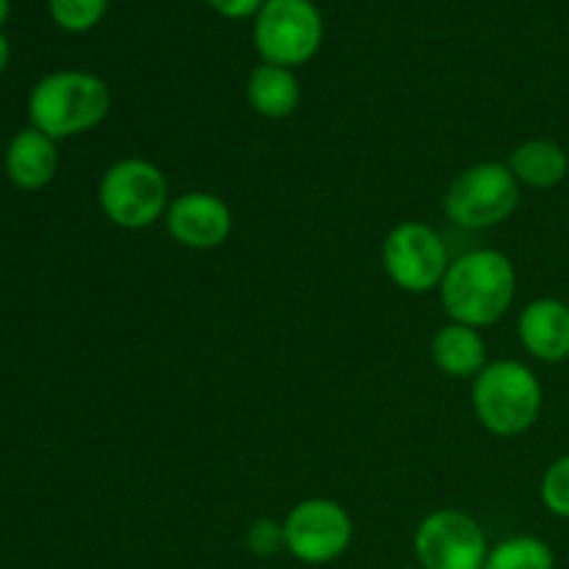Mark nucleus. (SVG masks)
<instances>
[{"label": "nucleus", "mask_w": 569, "mask_h": 569, "mask_svg": "<svg viewBox=\"0 0 569 569\" xmlns=\"http://www.w3.org/2000/svg\"><path fill=\"white\" fill-rule=\"evenodd\" d=\"M517 295L515 261L492 248L467 250L450 261L439 287L445 315L450 322L489 328L503 320Z\"/></svg>", "instance_id": "nucleus-1"}, {"label": "nucleus", "mask_w": 569, "mask_h": 569, "mask_svg": "<svg viewBox=\"0 0 569 569\" xmlns=\"http://www.w3.org/2000/svg\"><path fill=\"white\" fill-rule=\"evenodd\" d=\"M111 89L87 70H59L37 81L28 98L31 126L50 139H72L92 131L109 117Z\"/></svg>", "instance_id": "nucleus-2"}, {"label": "nucleus", "mask_w": 569, "mask_h": 569, "mask_svg": "<svg viewBox=\"0 0 569 569\" xmlns=\"http://www.w3.org/2000/svg\"><path fill=\"white\" fill-rule=\"evenodd\" d=\"M542 383L537 372L517 359L489 361L472 378V411L495 437H520L542 415Z\"/></svg>", "instance_id": "nucleus-3"}, {"label": "nucleus", "mask_w": 569, "mask_h": 569, "mask_svg": "<svg viewBox=\"0 0 569 569\" xmlns=\"http://www.w3.org/2000/svg\"><path fill=\"white\" fill-rule=\"evenodd\" d=\"M170 200V183L161 167L139 156L117 159L100 176V211L122 231H144L153 222L164 220Z\"/></svg>", "instance_id": "nucleus-4"}, {"label": "nucleus", "mask_w": 569, "mask_h": 569, "mask_svg": "<svg viewBox=\"0 0 569 569\" xmlns=\"http://www.w3.org/2000/svg\"><path fill=\"white\" fill-rule=\"evenodd\" d=\"M520 183L503 161H481L450 181L442 209L450 222L470 231H483L509 220L520 206Z\"/></svg>", "instance_id": "nucleus-5"}, {"label": "nucleus", "mask_w": 569, "mask_h": 569, "mask_svg": "<svg viewBox=\"0 0 569 569\" xmlns=\"http://www.w3.org/2000/svg\"><path fill=\"white\" fill-rule=\"evenodd\" d=\"M253 44L261 61L278 67L306 64L322 44V14L311 0H264L256 14Z\"/></svg>", "instance_id": "nucleus-6"}, {"label": "nucleus", "mask_w": 569, "mask_h": 569, "mask_svg": "<svg viewBox=\"0 0 569 569\" xmlns=\"http://www.w3.org/2000/svg\"><path fill=\"white\" fill-rule=\"evenodd\" d=\"M450 261L453 259L448 253V244L442 242L437 228L426 226V222H398L383 237V272L395 287L409 295H426L442 287Z\"/></svg>", "instance_id": "nucleus-7"}, {"label": "nucleus", "mask_w": 569, "mask_h": 569, "mask_svg": "<svg viewBox=\"0 0 569 569\" xmlns=\"http://www.w3.org/2000/svg\"><path fill=\"white\" fill-rule=\"evenodd\" d=\"M287 553L300 565H331L348 553L353 542V517L331 498L300 500L283 520Z\"/></svg>", "instance_id": "nucleus-8"}, {"label": "nucleus", "mask_w": 569, "mask_h": 569, "mask_svg": "<svg viewBox=\"0 0 569 569\" xmlns=\"http://www.w3.org/2000/svg\"><path fill=\"white\" fill-rule=\"evenodd\" d=\"M415 556L422 569H483L489 539L476 517L439 509L417 526Z\"/></svg>", "instance_id": "nucleus-9"}, {"label": "nucleus", "mask_w": 569, "mask_h": 569, "mask_svg": "<svg viewBox=\"0 0 569 569\" xmlns=\"http://www.w3.org/2000/svg\"><path fill=\"white\" fill-rule=\"evenodd\" d=\"M167 233L187 250H214L233 231L231 206L214 192H183L170 200Z\"/></svg>", "instance_id": "nucleus-10"}, {"label": "nucleus", "mask_w": 569, "mask_h": 569, "mask_svg": "<svg viewBox=\"0 0 569 569\" xmlns=\"http://www.w3.org/2000/svg\"><path fill=\"white\" fill-rule=\"evenodd\" d=\"M520 342L533 359L559 365L569 359V303L559 298H537L517 320Z\"/></svg>", "instance_id": "nucleus-11"}, {"label": "nucleus", "mask_w": 569, "mask_h": 569, "mask_svg": "<svg viewBox=\"0 0 569 569\" xmlns=\"http://www.w3.org/2000/svg\"><path fill=\"white\" fill-rule=\"evenodd\" d=\"M59 172V148L56 139L42 133L39 128L28 126L14 133L6 148V176L17 189L37 192L44 189Z\"/></svg>", "instance_id": "nucleus-12"}, {"label": "nucleus", "mask_w": 569, "mask_h": 569, "mask_svg": "<svg viewBox=\"0 0 569 569\" xmlns=\"http://www.w3.org/2000/svg\"><path fill=\"white\" fill-rule=\"evenodd\" d=\"M431 359L450 378H476L489 365L487 339L478 328L448 322L431 339Z\"/></svg>", "instance_id": "nucleus-13"}, {"label": "nucleus", "mask_w": 569, "mask_h": 569, "mask_svg": "<svg viewBox=\"0 0 569 569\" xmlns=\"http://www.w3.org/2000/svg\"><path fill=\"white\" fill-rule=\"evenodd\" d=\"M244 94H248L250 109L259 117H264V120H287V117L298 111L300 98H303L295 70L267 64V61L253 67V72L248 76Z\"/></svg>", "instance_id": "nucleus-14"}, {"label": "nucleus", "mask_w": 569, "mask_h": 569, "mask_svg": "<svg viewBox=\"0 0 569 569\" xmlns=\"http://www.w3.org/2000/svg\"><path fill=\"white\" fill-rule=\"evenodd\" d=\"M509 170L520 187L553 189L569 172V156L553 139H526L509 153Z\"/></svg>", "instance_id": "nucleus-15"}, {"label": "nucleus", "mask_w": 569, "mask_h": 569, "mask_svg": "<svg viewBox=\"0 0 569 569\" xmlns=\"http://www.w3.org/2000/svg\"><path fill=\"white\" fill-rule=\"evenodd\" d=\"M483 569H556V556L545 539L522 533L489 548Z\"/></svg>", "instance_id": "nucleus-16"}, {"label": "nucleus", "mask_w": 569, "mask_h": 569, "mask_svg": "<svg viewBox=\"0 0 569 569\" xmlns=\"http://www.w3.org/2000/svg\"><path fill=\"white\" fill-rule=\"evenodd\" d=\"M50 17L59 28L72 33L92 31L103 20L109 0H48Z\"/></svg>", "instance_id": "nucleus-17"}, {"label": "nucleus", "mask_w": 569, "mask_h": 569, "mask_svg": "<svg viewBox=\"0 0 569 569\" xmlns=\"http://www.w3.org/2000/svg\"><path fill=\"white\" fill-rule=\"evenodd\" d=\"M539 498L550 515L569 520V453L556 459L545 470L542 483H539Z\"/></svg>", "instance_id": "nucleus-18"}, {"label": "nucleus", "mask_w": 569, "mask_h": 569, "mask_svg": "<svg viewBox=\"0 0 569 569\" xmlns=\"http://www.w3.org/2000/svg\"><path fill=\"white\" fill-rule=\"evenodd\" d=\"M244 545L256 559H272L281 550H287V537H283V522L270 520V517H259L244 531Z\"/></svg>", "instance_id": "nucleus-19"}, {"label": "nucleus", "mask_w": 569, "mask_h": 569, "mask_svg": "<svg viewBox=\"0 0 569 569\" xmlns=\"http://www.w3.org/2000/svg\"><path fill=\"white\" fill-rule=\"evenodd\" d=\"M211 9L228 20H244V17H256L264 6V0H206Z\"/></svg>", "instance_id": "nucleus-20"}, {"label": "nucleus", "mask_w": 569, "mask_h": 569, "mask_svg": "<svg viewBox=\"0 0 569 569\" xmlns=\"http://www.w3.org/2000/svg\"><path fill=\"white\" fill-rule=\"evenodd\" d=\"M6 67H9V39L0 33V76L6 72Z\"/></svg>", "instance_id": "nucleus-21"}, {"label": "nucleus", "mask_w": 569, "mask_h": 569, "mask_svg": "<svg viewBox=\"0 0 569 569\" xmlns=\"http://www.w3.org/2000/svg\"><path fill=\"white\" fill-rule=\"evenodd\" d=\"M9 9H11L9 0H0V26H3V22L9 20Z\"/></svg>", "instance_id": "nucleus-22"}, {"label": "nucleus", "mask_w": 569, "mask_h": 569, "mask_svg": "<svg viewBox=\"0 0 569 569\" xmlns=\"http://www.w3.org/2000/svg\"><path fill=\"white\" fill-rule=\"evenodd\" d=\"M417 569H422V567H417Z\"/></svg>", "instance_id": "nucleus-23"}]
</instances>
